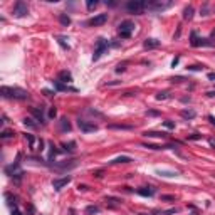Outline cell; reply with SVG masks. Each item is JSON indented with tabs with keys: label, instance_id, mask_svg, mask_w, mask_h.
I'll return each instance as SVG.
<instances>
[{
	"label": "cell",
	"instance_id": "cell-30",
	"mask_svg": "<svg viewBox=\"0 0 215 215\" xmlns=\"http://www.w3.org/2000/svg\"><path fill=\"white\" fill-rule=\"evenodd\" d=\"M92 213H99V207H96V205L86 207V215H92Z\"/></svg>",
	"mask_w": 215,
	"mask_h": 215
},
{
	"label": "cell",
	"instance_id": "cell-3",
	"mask_svg": "<svg viewBox=\"0 0 215 215\" xmlns=\"http://www.w3.org/2000/svg\"><path fill=\"white\" fill-rule=\"evenodd\" d=\"M119 37L121 39H130L131 37V34H133V30H135V24L131 22V20H124V22H121L119 24Z\"/></svg>",
	"mask_w": 215,
	"mask_h": 215
},
{
	"label": "cell",
	"instance_id": "cell-41",
	"mask_svg": "<svg viewBox=\"0 0 215 215\" xmlns=\"http://www.w3.org/2000/svg\"><path fill=\"white\" fill-rule=\"evenodd\" d=\"M178 62H180V57H175V59L171 61V67H177V66H178Z\"/></svg>",
	"mask_w": 215,
	"mask_h": 215
},
{
	"label": "cell",
	"instance_id": "cell-46",
	"mask_svg": "<svg viewBox=\"0 0 215 215\" xmlns=\"http://www.w3.org/2000/svg\"><path fill=\"white\" fill-rule=\"evenodd\" d=\"M161 200H175V198L171 195H163V197H161Z\"/></svg>",
	"mask_w": 215,
	"mask_h": 215
},
{
	"label": "cell",
	"instance_id": "cell-15",
	"mask_svg": "<svg viewBox=\"0 0 215 215\" xmlns=\"http://www.w3.org/2000/svg\"><path fill=\"white\" fill-rule=\"evenodd\" d=\"M156 175H158V177H163V178H175V177H178V171H173V170H156Z\"/></svg>",
	"mask_w": 215,
	"mask_h": 215
},
{
	"label": "cell",
	"instance_id": "cell-10",
	"mask_svg": "<svg viewBox=\"0 0 215 215\" xmlns=\"http://www.w3.org/2000/svg\"><path fill=\"white\" fill-rule=\"evenodd\" d=\"M106 22H108V14H99V15L92 17V19L89 20V22H88V25L99 27V25H103V24H106Z\"/></svg>",
	"mask_w": 215,
	"mask_h": 215
},
{
	"label": "cell",
	"instance_id": "cell-6",
	"mask_svg": "<svg viewBox=\"0 0 215 215\" xmlns=\"http://www.w3.org/2000/svg\"><path fill=\"white\" fill-rule=\"evenodd\" d=\"M12 14L15 17H25L29 14V7L25 2H22V0H19V2H15V5H14V10Z\"/></svg>",
	"mask_w": 215,
	"mask_h": 215
},
{
	"label": "cell",
	"instance_id": "cell-4",
	"mask_svg": "<svg viewBox=\"0 0 215 215\" xmlns=\"http://www.w3.org/2000/svg\"><path fill=\"white\" fill-rule=\"evenodd\" d=\"M173 5V2L171 0H153V2H150L148 5V10H153V12H163V10L170 9V7Z\"/></svg>",
	"mask_w": 215,
	"mask_h": 215
},
{
	"label": "cell",
	"instance_id": "cell-1",
	"mask_svg": "<svg viewBox=\"0 0 215 215\" xmlns=\"http://www.w3.org/2000/svg\"><path fill=\"white\" fill-rule=\"evenodd\" d=\"M3 98H9V99H19V101H24V99L29 98V92L22 88H10V86H2L0 89Z\"/></svg>",
	"mask_w": 215,
	"mask_h": 215
},
{
	"label": "cell",
	"instance_id": "cell-13",
	"mask_svg": "<svg viewBox=\"0 0 215 215\" xmlns=\"http://www.w3.org/2000/svg\"><path fill=\"white\" fill-rule=\"evenodd\" d=\"M136 193L141 197H153L156 193V188L155 187H141V188L136 190Z\"/></svg>",
	"mask_w": 215,
	"mask_h": 215
},
{
	"label": "cell",
	"instance_id": "cell-11",
	"mask_svg": "<svg viewBox=\"0 0 215 215\" xmlns=\"http://www.w3.org/2000/svg\"><path fill=\"white\" fill-rule=\"evenodd\" d=\"M32 116L35 118V121L41 124H45V116H44V111H42V108H32L30 109Z\"/></svg>",
	"mask_w": 215,
	"mask_h": 215
},
{
	"label": "cell",
	"instance_id": "cell-39",
	"mask_svg": "<svg viewBox=\"0 0 215 215\" xmlns=\"http://www.w3.org/2000/svg\"><path fill=\"white\" fill-rule=\"evenodd\" d=\"M163 124L168 128V130H173V128H175V123H173V121H163Z\"/></svg>",
	"mask_w": 215,
	"mask_h": 215
},
{
	"label": "cell",
	"instance_id": "cell-18",
	"mask_svg": "<svg viewBox=\"0 0 215 215\" xmlns=\"http://www.w3.org/2000/svg\"><path fill=\"white\" fill-rule=\"evenodd\" d=\"M59 128L61 131H64V133H67V131H71V123L67 118H61L59 119Z\"/></svg>",
	"mask_w": 215,
	"mask_h": 215
},
{
	"label": "cell",
	"instance_id": "cell-47",
	"mask_svg": "<svg viewBox=\"0 0 215 215\" xmlns=\"http://www.w3.org/2000/svg\"><path fill=\"white\" fill-rule=\"evenodd\" d=\"M150 116H158V111H148Z\"/></svg>",
	"mask_w": 215,
	"mask_h": 215
},
{
	"label": "cell",
	"instance_id": "cell-34",
	"mask_svg": "<svg viewBox=\"0 0 215 215\" xmlns=\"http://www.w3.org/2000/svg\"><path fill=\"white\" fill-rule=\"evenodd\" d=\"M99 2H96V0H89L88 3H86V7H88V10H94L96 7H98Z\"/></svg>",
	"mask_w": 215,
	"mask_h": 215
},
{
	"label": "cell",
	"instance_id": "cell-50",
	"mask_svg": "<svg viewBox=\"0 0 215 215\" xmlns=\"http://www.w3.org/2000/svg\"><path fill=\"white\" fill-rule=\"evenodd\" d=\"M207 96H210V98H213V96H215V91H209V92H207Z\"/></svg>",
	"mask_w": 215,
	"mask_h": 215
},
{
	"label": "cell",
	"instance_id": "cell-8",
	"mask_svg": "<svg viewBox=\"0 0 215 215\" xmlns=\"http://www.w3.org/2000/svg\"><path fill=\"white\" fill-rule=\"evenodd\" d=\"M77 126H79L82 133H94V131H98V126L94 123H89V121H84V119L77 121Z\"/></svg>",
	"mask_w": 215,
	"mask_h": 215
},
{
	"label": "cell",
	"instance_id": "cell-37",
	"mask_svg": "<svg viewBox=\"0 0 215 215\" xmlns=\"http://www.w3.org/2000/svg\"><path fill=\"white\" fill-rule=\"evenodd\" d=\"M178 212V209H170V210H165V212H161V215H173V213H177Z\"/></svg>",
	"mask_w": 215,
	"mask_h": 215
},
{
	"label": "cell",
	"instance_id": "cell-12",
	"mask_svg": "<svg viewBox=\"0 0 215 215\" xmlns=\"http://www.w3.org/2000/svg\"><path fill=\"white\" fill-rule=\"evenodd\" d=\"M52 166H56L57 170H72V168H76V166H77V160L62 161V163H59V165H52Z\"/></svg>",
	"mask_w": 215,
	"mask_h": 215
},
{
	"label": "cell",
	"instance_id": "cell-9",
	"mask_svg": "<svg viewBox=\"0 0 215 215\" xmlns=\"http://www.w3.org/2000/svg\"><path fill=\"white\" fill-rule=\"evenodd\" d=\"M71 182V177H62V178H54L52 180V188L56 190V192H59V190H62V187H66L67 183Z\"/></svg>",
	"mask_w": 215,
	"mask_h": 215
},
{
	"label": "cell",
	"instance_id": "cell-27",
	"mask_svg": "<svg viewBox=\"0 0 215 215\" xmlns=\"http://www.w3.org/2000/svg\"><path fill=\"white\" fill-rule=\"evenodd\" d=\"M130 161H133V160L130 158V156H118V158H114L113 161H111V163L116 165V163H130Z\"/></svg>",
	"mask_w": 215,
	"mask_h": 215
},
{
	"label": "cell",
	"instance_id": "cell-33",
	"mask_svg": "<svg viewBox=\"0 0 215 215\" xmlns=\"http://www.w3.org/2000/svg\"><path fill=\"white\" fill-rule=\"evenodd\" d=\"M170 98V92L168 91H163V92H158V94H156V99H158V101H163V99H168Z\"/></svg>",
	"mask_w": 215,
	"mask_h": 215
},
{
	"label": "cell",
	"instance_id": "cell-14",
	"mask_svg": "<svg viewBox=\"0 0 215 215\" xmlns=\"http://www.w3.org/2000/svg\"><path fill=\"white\" fill-rule=\"evenodd\" d=\"M54 82V88L57 89V91H71V92H76L77 89L76 88H71V86H67V84H62L59 79H56V81H52Z\"/></svg>",
	"mask_w": 215,
	"mask_h": 215
},
{
	"label": "cell",
	"instance_id": "cell-51",
	"mask_svg": "<svg viewBox=\"0 0 215 215\" xmlns=\"http://www.w3.org/2000/svg\"><path fill=\"white\" fill-rule=\"evenodd\" d=\"M209 121H210L212 124H215V118H213V116H209Z\"/></svg>",
	"mask_w": 215,
	"mask_h": 215
},
{
	"label": "cell",
	"instance_id": "cell-19",
	"mask_svg": "<svg viewBox=\"0 0 215 215\" xmlns=\"http://www.w3.org/2000/svg\"><path fill=\"white\" fill-rule=\"evenodd\" d=\"M5 200H7V205L12 207V210L17 209V197H14L12 193H5Z\"/></svg>",
	"mask_w": 215,
	"mask_h": 215
},
{
	"label": "cell",
	"instance_id": "cell-21",
	"mask_svg": "<svg viewBox=\"0 0 215 215\" xmlns=\"http://www.w3.org/2000/svg\"><path fill=\"white\" fill-rule=\"evenodd\" d=\"M193 14H195V9H193L192 5L185 7V10H183V19H185V20H192Z\"/></svg>",
	"mask_w": 215,
	"mask_h": 215
},
{
	"label": "cell",
	"instance_id": "cell-43",
	"mask_svg": "<svg viewBox=\"0 0 215 215\" xmlns=\"http://www.w3.org/2000/svg\"><path fill=\"white\" fill-rule=\"evenodd\" d=\"M182 81H183V77H182V76H177V77L171 79V82H182Z\"/></svg>",
	"mask_w": 215,
	"mask_h": 215
},
{
	"label": "cell",
	"instance_id": "cell-40",
	"mask_svg": "<svg viewBox=\"0 0 215 215\" xmlns=\"http://www.w3.org/2000/svg\"><path fill=\"white\" fill-rule=\"evenodd\" d=\"M126 69V62H123V64H119V66L116 67V72H123V71Z\"/></svg>",
	"mask_w": 215,
	"mask_h": 215
},
{
	"label": "cell",
	"instance_id": "cell-48",
	"mask_svg": "<svg viewBox=\"0 0 215 215\" xmlns=\"http://www.w3.org/2000/svg\"><path fill=\"white\" fill-rule=\"evenodd\" d=\"M77 188H79V190H82V192H86V190H88V185H79Z\"/></svg>",
	"mask_w": 215,
	"mask_h": 215
},
{
	"label": "cell",
	"instance_id": "cell-42",
	"mask_svg": "<svg viewBox=\"0 0 215 215\" xmlns=\"http://www.w3.org/2000/svg\"><path fill=\"white\" fill-rule=\"evenodd\" d=\"M202 138V135H198V133H193L192 136H188V139H200Z\"/></svg>",
	"mask_w": 215,
	"mask_h": 215
},
{
	"label": "cell",
	"instance_id": "cell-5",
	"mask_svg": "<svg viewBox=\"0 0 215 215\" xmlns=\"http://www.w3.org/2000/svg\"><path fill=\"white\" fill-rule=\"evenodd\" d=\"M25 139H27V143H29V146H30V150L32 151H41L42 150V146H44V141H42L41 138H35L34 135H25Z\"/></svg>",
	"mask_w": 215,
	"mask_h": 215
},
{
	"label": "cell",
	"instance_id": "cell-24",
	"mask_svg": "<svg viewBox=\"0 0 215 215\" xmlns=\"http://www.w3.org/2000/svg\"><path fill=\"white\" fill-rule=\"evenodd\" d=\"M195 111H193V109H183V111H182V116H183L185 118V119H193V118H195Z\"/></svg>",
	"mask_w": 215,
	"mask_h": 215
},
{
	"label": "cell",
	"instance_id": "cell-26",
	"mask_svg": "<svg viewBox=\"0 0 215 215\" xmlns=\"http://www.w3.org/2000/svg\"><path fill=\"white\" fill-rule=\"evenodd\" d=\"M56 39H57V42H59V45H61L62 49H69V44L66 42L67 39L64 37V35H56Z\"/></svg>",
	"mask_w": 215,
	"mask_h": 215
},
{
	"label": "cell",
	"instance_id": "cell-35",
	"mask_svg": "<svg viewBox=\"0 0 215 215\" xmlns=\"http://www.w3.org/2000/svg\"><path fill=\"white\" fill-rule=\"evenodd\" d=\"M22 177H24V171H17V173L14 175V182H15V183H20Z\"/></svg>",
	"mask_w": 215,
	"mask_h": 215
},
{
	"label": "cell",
	"instance_id": "cell-23",
	"mask_svg": "<svg viewBox=\"0 0 215 215\" xmlns=\"http://www.w3.org/2000/svg\"><path fill=\"white\" fill-rule=\"evenodd\" d=\"M49 148H51V150H49V161H52L54 158H56V155L59 153V150L54 146V143H49Z\"/></svg>",
	"mask_w": 215,
	"mask_h": 215
},
{
	"label": "cell",
	"instance_id": "cell-32",
	"mask_svg": "<svg viewBox=\"0 0 215 215\" xmlns=\"http://www.w3.org/2000/svg\"><path fill=\"white\" fill-rule=\"evenodd\" d=\"M62 148L66 150V151H74V148H76V143H74V141H71V143H64Z\"/></svg>",
	"mask_w": 215,
	"mask_h": 215
},
{
	"label": "cell",
	"instance_id": "cell-28",
	"mask_svg": "<svg viewBox=\"0 0 215 215\" xmlns=\"http://www.w3.org/2000/svg\"><path fill=\"white\" fill-rule=\"evenodd\" d=\"M59 22L61 24H62V25H69V24H71V19H69V15H66V14H61V15H59Z\"/></svg>",
	"mask_w": 215,
	"mask_h": 215
},
{
	"label": "cell",
	"instance_id": "cell-17",
	"mask_svg": "<svg viewBox=\"0 0 215 215\" xmlns=\"http://www.w3.org/2000/svg\"><path fill=\"white\" fill-rule=\"evenodd\" d=\"M62 84H69L71 81H72V76H71V72L69 71H61L59 72V77H57Z\"/></svg>",
	"mask_w": 215,
	"mask_h": 215
},
{
	"label": "cell",
	"instance_id": "cell-31",
	"mask_svg": "<svg viewBox=\"0 0 215 215\" xmlns=\"http://www.w3.org/2000/svg\"><path fill=\"white\" fill-rule=\"evenodd\" d=\"M0 138H3V139L14 138V131H10V130H2V133H0Z\"/></svg>",
	"mask_w": 215,
	"mask_h": 215
},
{
	"label": "cell",
	"instance_id": "cell-25",
	"mask_svg": "<svg viewBox=\"0 0 215 215\" xmlns=\"http://www.w3.org/2000/svg\"><path fill=\"white\" fill-rule=\"evenodd\" d=\"M109 130H133V126L130 124H109Z\"/></svg>",
	"mask_w": 215,
	"mask_h": 215
},
{
	"label": "cell",
	"instance_id": "cell-20",
	"mask_svg": "<svg viewBox=\"0 0 215 215\" xmlns=\"http://www.w3.org/2000/svg\"><path fill=\"white\" fill-rule=\"evenodd\" d=\"M146 138H166V133H163V131H146L145 133Z\"/></svg>",
	"mask_w": 215,
	"mask_h": 215
},
{
	"label": "cell",
	"instance_id": "cell-38",
	"mask_svg": "<svg viewBox=\"0 0 215 215\" xmlns=\"http://www.w3.org/2000/svg\"><path fill=\"white\" fill-rule=\"evenodd\" d=\"M56 114H57L56 108H51V109H49V119H54V118H56Z\"/></svg>",
	"mask_w": 215,
	"mask_h": 215
},
{
	"label": "cell",
	"instance_id": "cell-49",
	"mask_svg": "<svg viewBox=\"0 0 215 215\" xmlns=\"http://www.w3.org/2000/svg\"><path fill=\"white\" fill-rule=\"evenodd\" d=\"M44 94H45V96H54V92H51V91H47V89H45Z\"/></svg>",
	"mask_w": 215,
	"mask_h": 215
},
{
	"label": "cell",
	"instance_id": "cell-29",
	"mask_svg": "<svg viewBox=\"0 0 215 215\" xmlns=\"http://www.w3.org/2000/svg\"><path fill=\"white\" fill-rule=\"evenodd\" d=\"M190 44L193 45V47H200V37L197 35V32H192V42Z\"/></svg>",
	"mask_w": 215,
	"mask_h": 215
},
{
	"label": "cell",
	"instance_id": "cell-16",
	"mask_svg": "<svg viewBox=\"0 0 215 215\" xmlns=\"http://www.w3.org/2000/svg\"><path fill=\"white\" fill-rule=\"evenodd\" d=\"M160 44L161 42L158 39H146V41L143 42V47L145 49H156V47H160Z\"/></svg>",
	"mask_w": 215,
	"mask_h": 215
},
{
	"label": "cell",
	"instance_id": "cell-36",
	"mask_svg": "<svg viewBox=\"0 0 215 215\" xmlns=\"http://www.w3.org/2000/svg\"><path fill=\"white\" fill-rule=\"evenodd\" d=\"M187 69L188 71H203V66H200V64H193V66H188Z\"/></svg>",
	"mask_w": 215,
	"mask_h": 215
},
{
	"label": "cell",
	"instance_id": "cell-2",
	"mask_svg": "<svg viewBox=\"0 0 215 215\" xmlns=\"http://www.w3.org/2000/svg\"><path fill=\"white\" fill-rule=\"evenodd\" d=\"M150 5V2H146V0H130V2L126 3V10L131 14H141L143 10H146Z\"/></svg>",
	"mask_w": 215,
	"mask_h": 215
},
{
	"label": "cell",
	"instance_id": "cell-45",
	"mask_svg": "<svg viewBox=\"0 0 215 215\" xmlns=\"http://www.w3.org/2000/svg\"><path fill=\"white\" fill-rule=\"evenodd\" d=\"M12 215H24V213L20 212L19 209H14V210H12Z\"/></svg>",
	"mask_w": 215,
	"mask_h": 215
},
{
	"label": "cell",
	"instance_id": "cell-44",
	"mask_svg": "<svg viewBox=\"0 0 215 215\" xmlns=\"http://www.w3.org/2000/svg\"><path fill=\"white\" fill-rule=\"evenodd\" d=\"M207 77H209L210 81H213V82H215V72H209V74H207Z\"/></svg>",
	"mask_w": 215,
	"mask_h": 215
},
{
	"label": "cell",
	"instance_id": "cell-7",
	"mask_svg": "<svg viewBox=\"0 0 215 215\" xmlns=\"http://www.w3.org/2000/svg\"><path fill=\"white\" fill-rule=\"evenodd\" d=\"M108 49V41L106 39H98V42H96V49H94V56H92V59L94 61H98L99 57L104 54V51Z\"/></svg>",
	"mask_w": 215,
	"mask_h": 215
},
{
	"label": "cell",
	"instance_id": "cell-22",
	"mask_svg": "<svg viewBox=\"0 0 215 215\" xmlns=\"http://www.w3.org/2000/svg\"><path fill=\"white\" fill-rule=\"evenodd\" d=\"M24 124L27 128H30V130H37L39 126V123H35V119H32V118H24Z\"/></svg>",
	"mask_w": 215,
	"mask_h": 215
}]
</instances>
